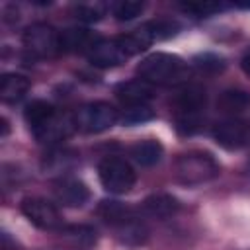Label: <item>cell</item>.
Masks as SVG:
<instances>
[{"instance_id":"e0dca14e","label":"cell","mask_w":250,"mask_h":250,"mask_svg":"<svg viewBox=\"0 0 250 250\" xmlns=\"http://www.w3.org/2000/svg\"><path fill=\"white\" fill-rule=\"evenodd\" d=\"M78 162V156L74 150L70 148H62V146H51V150L45 154L43 158V170L49 174H57L59 178L66 176V172H70L74 168V164Z\"/></svg>"},{"instance_id":"3957f363","label":"cell","mask_w":250,"mask_h":250,"mask_svg":"<svg viewBox=\"0 0 250 250\" xmlns=\"http://www.w3.org/2000/svg\"><path fill=\"white\" fill-rule=\"evenodd\" d=\"M137 74L150 86H176L184 82L188 74V64L182 57L174 53H150L137 64Z\"/></svg>"},{"instance_id":"cb8c5ba5","label":"cell","mask_w":250,"mask_h":250,"mask_svg":"<svg viewBox=\"0 0 250 250\" xmlns=\"http://www.w3.org/2000/svg\"><path fill=\"white\" fill-rule=\"evenodd\" d=\"M182 10L195 16V18H207L215 12H221L223 6L221 4H211V2H188V4H182Z\"/></svg>"},{"instance_id":"9a60e30c","label":"cell","mask_w":250,"mask_h":250,"mask_svg":"<svg viewBox=\"0 0 250 250\" xmlns=\"http://www.w3.org/2000/svg\"><path fill=\"white\" fill-rule=\"evenodd\" d=\"M100 37L86 27H68L61 31V51L64 53H90Z\"/></svg>"},{"instance_id":"30bf717a","label":"cell","mask_w":250,"mask_h":250,"mask_svg":"<svg viewBox=\"0 0 250 250\" xmlns=\"http://www.w3.org/2000/svg\"><path fill=\"white\" fill-rule=\"evenodd\" d=\"M53 195L62 207H82L90 199V189L82 180L62 176L53 182Z\"/></svg>"},{"instance_id":"5bb4252c","label":"cell","mask_w":250,"mask_h":250,"mask_svg":"<svg viewBox=\"0 0 250 250\" xmlns=\"http://www.w3.org/2000/svg\"><path fill=\"white\" fill-rule=\"evenodd\" d=\"M180 211V201L170 193H152L141 203V215L156 221L172 219Z\"/></svg>"},{"instance_id":"7c38bea8","label":"cell","mask_w":250,"mask_h":250,"mask_svg":"<svg viewBox=\"0 0 250 250\" xmlns=\"http://www.w3.org/2000/svg\"><path fill=\"white\" fill-rule=\"evenodd\" d=\"M57 232L64 250H92L98 242V232L90 225H62Z\"/></svg>"},{"instance_id":"5b68a950","label":"cell","mask_w":250,"mask_h":250,"mask_svg":"<svg viewBox=\"0 0 250 250\" xmlns=\"http://www.w3.org/2000/svg\"><path fill=\"white\" fill-rule=\"evenodd\" d=\"M21 43L29 57L51 59L61 53V31H57L51 23L33 21L23 29Z\"/></svg>"},{"instance_id":"2e32d148","label":"cell","mask_w":250,"mask_h":250,"mask_svg":"<svg viewBox=\"0 0 250 250\" xmlns=\"http://www.w3.org/2000/svg\"><path fill=\"white\" fill-rule=\"evenodd\" d=\"M59 115V111L55 109V105H51L45 100H33L25 105L23 109V119L31 131V135H35L37 131H41L49 121H53Z\"/></svg>"},{"instance_id":"8fae6325","label":"cell","mask_w":250,"mask_h":250,"mask_svg":"<svg viewBox=\"0 0 250 250\" xmlns=\"http://www.w3.org/2000/svg\"><path fill=\"white\" fill-rule=\"evenodd\" d=\"M127 59H131V57L125 51L123 43L119 41V37L100 39L88 53V61L98 68H113V66L123 64Z\"/></svg>"},{"instance_id":"484cf974","label":"cell","mask_w":250,"mask_h":250,"mask_svg":"<svg viewBox=\"0 0 250 250\" xmlns=\"http://www.w3.org/2000/svg\"><path fill=\"white\" fill-rule=\"evenodd\" d=\"M240 68H242V72H244L246 76H250V49L242 55V59H240Z\"/></svg>"},{"instance_id":"8992f818","label":"cell","mask_w":250,"mask_h":250,"mask_svg":"<svg viewBox=\"0 0 250 250\" xmlns=\"http://www.w3.org/2000/svg\"><path fill=\"white\" fill-rule=\"evenodd\" d=\"M98 178L105 191L113 195L127 193L135 186V170L129 160L121 156H105L98 164Z\"/></svg>"},{"instance_id":"44dd1931","label":"cell","mask_w":250,"mask_h":250,"mask_svg":"<svg viewBox=\"0 0 250 250\" xmlns=\"http://www.w3.org/2000/svg\"><path fill=\"white\" fill-rule=\"evenodd\" d=\"M113 18L117 21H131L135 18H139L143 12H145V2H139V0H119V2H113L109 6Z\"/></svg>"},{"instance_id":"ba28073f","label":"cell","mask_w":250,"mask_h":250,"mask_svg":"<svg viewBox=\"0 0 250 250\" xmlns=\"http://www.w3.org/2000/svg\"><path fill=\"white\" fill-rule=\"evenodd\" d=\"M20 209L23 217L41 230H59L62 227V217L59 207L45 197H39V195L23 197L20 203Z\"/></svg>"},{"instance_id":"4fadbf2b","label":"cell","mask_w":250,"mask_h":250,"mask_svg":"<svg viewBox=\"0 0 250 250\" xmlns=\"http://www.w3.org/2000/svg\"><path fill=\"white\" fill-rule=\"evenodd\" d=\"M115 96L125 107L148 105V102L154 98V90L148 82H145L141 78H135V80H127V82L117 84Z\"/></svg>"},{"instance_id":"277c9868","label":"cell","mask_w":250,"mask_h":250,"mask_svg":"<svg viewBox=\"0 0 250 250\" xmlns=\"http://www.w3.org/2000/svg\"><path fill=\"white\" fill-rule=\"evenodd\" d=\"M221 172L217 158L205 150H188L174 160V180L182 186L193 188L215 180Z\"/></svg>"},{"instance_id":"52a82bcc","label":"cell","mask_w":250,"mask_h":250,"mask_svg":"<svg viewBox=\"0 0 250 250\" xmlns=\"http://www.w3.org/2000/svg\"><path fill=\"white\" fill-rule=\"evenodd\" d=\"M74 127L88 135H98L111 129L119 121L117 109L107 102H90L76 109L74 113Z\"/></svg>"},{"instance_id":"ac0fdd59","label":"cell","mask_w":250,"mask_h":250,"mask_svg":"<svg viewBox=\"0 0 250 250\" xmlns=\"http://www.w3.org/2000/svg\"><path fill=\"white\" fill-rule=\"evenodd\" d=\"M29 90V80L18 72H6L0 78V98L4 104H18L25 98Z\"/></svg>"},{"instance_id":"d6986e66","label":"cell","mask_w":250,"mask_h":250,"mask_svg":"<svg viewBox=\"0 0 250 250\" xmlns=\"http://www.w3.org/2000/svg\"><path fill=\"white\" fill-rule=\"evenodd\" d=\"M162 154H164V148L156 139H145L131 146V158L145 168L158 164L162 160Z\"/></svg>"},{"instance_id":"6da1fadb","label":"cell","mask_w":250,"mask_h":250,"mask_svg":"<svg viewBox=\"0 0 250 250\" xmlns=\"http://www.w3.org/2000/svg\"><path fill=\"white\" fill-rule=\"evenodd\" d=\"M98 217L104 225L113 230V236L125 246H143L148 240V227L145 217L139 215L133 207L117 201L104 199L98 205Z\"/></svg>"},{"instance_id":"603a6c76","label":"cell","mask_w":250,"mask_h":250,"mask_svg":"<svg viewBox=\"0 0 250 250\" xmlns=\"http://www.w3.org/2000/svg\"><path fill=\"white\" fill-rule=\"evenodd\" d=\"M154 117V111L150 105H133V107H125L123 113L119 115L121 123L127 125V127H133V125H143L146 121H150Z\"/></svg>"},{"instance_id":"9c48e42d","label":"cell","mask_w":250,"mask_h":250,"mask_svg":"<svg viewBox=\"0 0 250 250\" xmlns=\"http://www.w3.org/2000/svg\"><path fill=\"white\" fill-rule=\"evenodd\" d=\"M213 139L219 146L227 150H238L248 145L250 141V129L244 119L238 115H227L221 121L213 125Z\"/></svg>"},{"instance_id":"d4e9b609","label":"cell","mask_w":250,"mask_h":250,"mask_svg":"<svg viewBox=\"0 0 250 250\" xmlns=\"http://www.w3.org/2000/svg\"><path fill=\"white\" fill-rule=\"evenodd\" d=\"M195 64L201 68V70H211V72H217V70H223V66H225V62H223V59L221 57H217V55H203V57H199V59H195Z\"/></svg>"},{"instance_id":"ffe728a7","label":"cell","mask_w":250,"mask_h":250,"mask_svg":"<svg viewBox=\"0 0 250 250\" xmlns=\"http://www.w3.org/2000/svg\"><path fill=\"white\" fill-rule=\"evenodd\" d=\"M107 10H109V6L104 2H78V4H74L72 14L78 21L94 23V21H100Z\"/></svg>"},{"instance_id":"7402d4cb","label":"cell","mask_w":250,"mask_h":250,"mask_svg":"<svg viewBox=\"0 0 250 250\" xmlns=\"http://www.w3.org/2000/svg\"><path fill=\"white\" fill-rule=\"evenodd\" d=\"M248 104H250V96L240 90H229L221 98V107L223 111H227V115H238Z\"/></svg>"},{"instance_id":"7a4b0ae2","label":"cell","mask_w":250,"mask_h":250,"mask_svg":"<svg viewBox=\"0 0 250 250\" xmlns=\"http://www.w3.org/2000/svg\"><path fill=\"white\" fill-rule=\"evenodd\" d=\"M205 109H207V92L199 84H186L178 90L172 102V119L174 129L182 137L195 135L201 131L205 123Z\"/></svg>"}]
</instances>
